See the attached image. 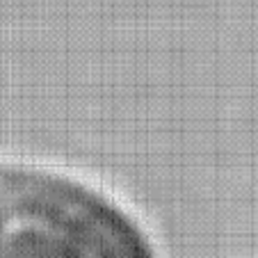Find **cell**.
<instances>
[{
  "label": "cell",
  "mask_w": 258,
  "mask_h": 258,
  "mask_svg": "<svg viewBox=\"0 0 258 258\" xmlns=\"http://www.w3.org/2000/svg\"><path fill=\"white\" fill-rule=\"evenodd\" d=\"M0 258H158L142 224L92 183L0 158Z\"/></svg>",
  "instance_id": "cell-1"
}]
</instances>
